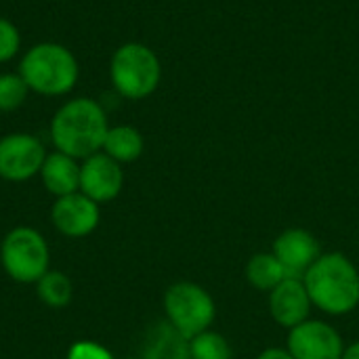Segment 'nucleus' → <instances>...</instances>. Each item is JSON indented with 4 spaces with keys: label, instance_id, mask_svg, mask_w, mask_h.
<instances>
[{
    "label": "nucleus",
    "instance_id": "nucleus-16",
    "mask_svg": "<svg viewBox=\"0 0 359 359\" xmlns=\"http://www.w3.org/2000/svg\"><path fill=\"white\" fill-rule=\"evenodd\" d=\"M36 290L40 301L53 309H63L65 305H69L74 294V286L69 278L61 271H50V269L36 282Z\"/></svg>",
    "mask_w": 359,
    "mask_h": 359
},
{
    "label": "nucleus",
    "instance_id": "nucleus-21",
    "mask_svg": "<svg viewBox=\"0 0 359 359\" xmlns=\"http://www.w3.org/2000/svg\"><path fill=\"white\" fill-rule=\"evenodd\" d=\"M255 359H294L290 353H288V349L284 347H269V349H265V351H261L259 355Z\"/></svg>",
    "mask_w": 359,
    "mask_h": 359
},
{
    "label": "nucleus",
    "instance_id": "nucleus-4",
    "mask_svg": "<svg viewBox=\"0 0 359 359\" xmlns=\"http://www.w3.org/2000/svg\"><path fill=\"white\" fill-rule=\"evenodd\" d=\"M109 78L114 88L133 101L149 97L162 78V65L158 55L141 44V42H126L122 44L109 63Z\"/></svg>",
    "mask_w": 359,
    "mask_h": 359
},
{
    "label": "nucleus",
    "instance_id": "nucleus-1",
    "mask_svg": "<svg viewBox=\"0 0 359 359\" xmlns=\"http://www.w3.org/2000/svg\"><path fill=\"white\" fill-rule=\"evenodd\" d=\"M109 130L103 107L90 97H78L57 109L50 122V139L57 151L76 160L103 149L105 135Z\"/></svg>",
    "mask_w": 359,
    "mask_h": 359
},
{
    "label": "nucleus",
    "instance_id": "nucleus-20",
    "mask_svg": "<svg viewBox=\"0 0 359 359\" xmlns=\"http://www.w3.org/2000/svg\"><path fill=\"white\" fill-rule=\"evenodd\" d=\"M67 359H114V355L95 341H78L67 349Z\"/></svg>",
    "mask_w": 359,
    "mask_h": 359
},
{
    "label": "nucleus",
    "instance_id": "nucleus-2",
    "mask_svg": "<svg viewBox=\"0 0 359 359\" xmlns=\"http://www.w3.org/2000/svg\"><path fill=\"white\" fill-rule=\"evenodd\" d=\"M303 284L313 307L326 316H347L359 305V269L343 252H322Z\"/></svg>",
    "mask_w": 359,
    "mask_h": 359
},
{
    "label": "nucleus",
    "instance_id": "nucleus-12",
    "mask_svg": "<svg viewBox=\"0 0 359 359\" xmlns=\"http://www.w3.org/2000/svg\"><path fill=\"white\" fill-rule=\"evenodd\" d=\"M267 305L271 320L286 330H292L299 324L307 322L313 309L309 292L299 278H286L280 286H276L269 292Z\"/></svg>",
    "mask_w": 359,
    "mask_h": 359
},
{
    "label": "nucleus",
    "instance_id": "nucleus-23",
    "mask_svg": "<svg viewBox=\"0 0 359 359\" xmlns=\"http://www.w3.org/2000/svg\"><path fill=\"white\" fill-rule=\"evenodd\" d=\"M135 359H147V358H135Z\"/></svg>",
    "mask_w": 359,
    "mask_h": 359
},
{
    "label": "nucleus",
    "instance_id": "nucleus-6",
    "mask_svg": "<svg viewBox=\"0 0 359 359\" xmlns=\"http://www.w3.org/2000/svg\"><path fill=\"white\" fill-rule=\"evenodd\" d=\"M0 261L11 280L19 284H36L48 271L50 250L40 231L32 227H15L2 240Z\"/></svg>",
    "mask_w": 359,
    "mask_h": 359
},
{
    "label": "nucleus",
    "instance_id": "nucleus-17",
    "mask_svg": "<svg viewBox=\"0 0 359 359\" xmlns=\"http://www.w3.org/2000/svg\"><path fill=\"white\" fill-rule=\"evenodd\" d=\"M189 358L191 359H233V349L229 341L215 332V330H204L189 339Z\"/></svg>",
    "mask_w": 359,
    "mask_h": 359
},
{
    "label": "nucleus",
    "instance_id": "nucleus-18",
    "mask_svg": "<svg viewBox=\"0 0 359 359\" xmlns=\"http://www.w3.org/2000/svg\"><path fill=\"white\" fill-rule=\"evenodd\" d=\"M29 86L21 74H0V111H15L27 99Z\"/></svg>",
    "mask_w": 359,
    "mask_h": 359
},
{
    "label": "nucleus",
    "instance_id": "nucleus-19",
    "mask_svg": "<svg viewBox=\"0 0 359 359\" xmlns=\"http://www.w3.org/2000/svg\"><path fill=\"white\" fill-rule=\"evenodd\" d=\"M21 46V36L19 29L13 21L0 17V63L11 61Z\"/></svg>",
    "mask_w": 359,
    "mask_h": 359
},
{
    "label": "nucleus",
    "instance_id": "nucleus-13",
    "mask_svg": "<svg viewBox=\"0 0 359 359\" xmlns=\"http://www.w3.org/2000/svg\"><path fill=\"white\" fill-rule=\"evenodd\" d=\"M40 179L44 187L57 198L76 194L80 191V164L76 158L61 151L46 154L40 168Z\"/></svg>",
    "mask_w": 359,
    "mask_h": 359
},
{
    "label": "nucleus",
    "instance_id": "nucleus-22",
    "mask_svg": "<svg viewBox=\"0 0 359 359\" xmlns=\"http://www.w3.org/2000/svg\"><path fill=\"white\" fill-rule=\"evenodd\" d=\"M341 359H359V341L351 343V345H345V351H343Z\"/></svg>",
    "mask_w": 359,
    "mask_h": 359
},
{
    "label": "nucleus",
    "instance_id": "nucleus-14",
    "mask_svg": "<svg viewBox=\"0 0 359 359\" xmlns=\"http://www.w3.org/2000/svg\"><path fill=\"white\" fill-rule=\"evenodd\" d=\"M143 147H145L143 135L135 126L120 124V126H109L101 151L114 158L118 164H128L141 158Z\"/></svg>",
    "mask_w": 359,
    "mask_h": 359
},
{
    "label": "nucleus",
    "instance_id": "nucleus-10",
    "mask_svg": "<svg viewBox=\"0 0 359 359\" xmlns=\"http://www.w3.org/2000/svg\"><path fill=\"white\" fill-rule=\"evenodd\" d=\"M124 185L122 164L103 151H97L80 164V191L97 204L118 198Z\"/></svg>",
    "mask_w": 359,
    "mask_h": 359
},
{
    "label": "nucleus",
    "instance_id": "nucleus-7",
    "mask_svg": "<svg viewBox=\"0 0 359 359\" xmlns=\"http://www.w3.org/2000/svg\"><path fill=\"white\" fill-rule=\"evenodd\" d=\"M46 149L42 141L27 133H13L0 139V179L21 183L40 175Z\"/></svg>",
    "mask_w": 359,
    "mask_h": 359
},
{
    "label": "nucleus",
    "instance_id": "nucleus-24",
    "mask_svg": "<svg viewBox=\"0 0 359 359\" xmlns=\"http://www.w3.org/2000/svg\"><path fill=\"white\" fill-rule=\"evenodd\" d=\"M187 359H191V358H187Z\"/></svg>",
    "mask_w": 359,
    "mask_h": 359
},
{
    "label": "nucleus",
    "instance_id": "nucleus-11",
    "mask_svg": "<svg viewBox=\"0 0 359 359\" xmlns=\"http://www.w3.org/2000/svg\"><path fill=\"white\" fill-rule=\"evenodd\" d=\"M53 225L67 238H86L99 225V204L82 191L57 198L50 210Z\"/></svg>",
    "mask_w": 359,
    "mask_h": 359
},
{
    "label": "nucleus",
    "instance_id": "nucleus-8",
    "mask_svg": "<svg viewBox=\"0 0 359 359\" xmlns=\"http://www.w3.org/2000/svg\"><path fill=\"white\" fill-rule=\"evenodd\" d=\"M286 349L294 359H341L345 343L334 326L309 318L288 330Z\"/></svg>",
    "mask_w": 359,
    "mask_h": 359
},
{
    "label": "nucleus",
    "instance_id": "nucleus-15",
    "mask_svg": "<svg viewBox=\"0 0 359 359\" xmlns=\"http://www.w3.org/2000/svg\"><path fill=\"white\" fill-rule=\"evenodd\" d=\"M286 278L288 276H286L282 263L276 259L273 252H257L246 263V280L255 290L269 294Z\"/></svg>",
    "mask_w": 359,
    "mask_h": 359
},
{
    "label": "nucleus",
    "instance_id": "nucleus-3",
    "mask_svg": "<svg viewBox=\"0 0 359 359\" xmlns=\"http://www.w3.org/2000/svg\"><path fill=\"white\" fill-rule=\"evenodd\" d=\"M19 74L29 90L38 95L59 97L67 95L76 86L80 67L67 46L57 42H40L23 55L19 63Z\"/></svg>",
    "mask_w": 359,
    "mask_h": 359
},
{
    "label": "nucleus",
    "instance_id": "nucleus-5",
    "mask_svg": "<svg viewBox=\"0 0 359 359\" xmlns=\"http://www.w3.org/2000/svg\"><path fill=\"white\" fill-rule=\"evenodd\" d=\"M164 313L168 324L189 341L212 326L217 305L210 292L200 284L177 282L164 292Z\"/></svg>",
    "mask_w": 359,
    "mask_h": 359
},
{
    "label": "nucleus",
    "instance_id": "nucleus-9",
    "mask_svg": "<svg viewBox=\"0 0 359 359\" xmlns=\"http://www.w3.org/2000/svg\"><path fill=\"white\" fill-rule=\"evenodd\" d=\"M271 252L282 263L286 276L299 278V280H303V276L311 269V265L322 257L318 238L311 231L301 229V227L284 229L273 240Z\"/></svg>",
    "mask_w": 359,
    "mask_h": 359
}]
</instances>
